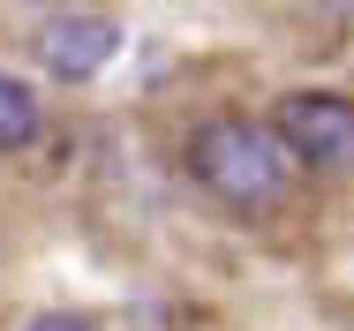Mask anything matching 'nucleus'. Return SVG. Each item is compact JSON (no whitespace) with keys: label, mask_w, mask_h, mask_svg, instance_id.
Listing matches in <instances>:
<instances>
[{"label":"nucleus","mask_w":354,"mask_h":331,"mask_svg":"<svg viewBox=\"0 0 354 331\" xmlns=\"http://www.w3.org/2000/svg\"><path fill=\"white\" fill-rule=\"evenodd\" d=\"M189 173L234 211H272L294 189V158L272 135V121H241V113H218L189 135Z\"/></svg>","instance_id":"nucleus-1"},{"label":"nucleus","mask_w":354,"mask_h":331,"mask_svg":"<svg viewBox=\"0 0 354 331\" xmlns=\"http://www.w3.org/2000/svg\"><path fill=\"white\" fill-rule=\"evenodd\" d=\"M272 135L286 143V158L317 166V173H347L354 166V98L339 91H286Z\"/></svg>","instance_id":"nucleus-2"},{"label":"nucleus","mask_w":354,"mask_h":331,"mask_svg":"<svg viewBox=\"0 0 354 331\" xmlns=\"http://www.w3.org/2000/svg\"><path fill=\"white\" fill-rule=\"evenodd\" d=\"M113 46H121V23H113V15H91V8H75V15H53V23L38 30V61L53 68L61 83H83V75H98V68L113 61Z\"/></svg>","instance_id":"nucleus-3"},{"label":"nucleus","mask_w":354,"mask_h":331,"mask_svg":"<svg viewBox=\"0 0 354 331\" xmlns=\"http://www.w3.org/2000/svg\"><path fill=\"white\" fill-rule=\"evenodd\" d=\"M38 143V98L23 75H0V151H23Z\"/></svg>","instance_id":"nucleus-4"},{"label":"nucleus","mask_w":354,"mask_h":331,"mask_svg":"<svg viewBox=\"0 0 354 331\" xmlns=\"http://www.w3.org/2000/svg\"><path fill=\"white\" fill-rule=\"evenodd\" d=\"M30 331H106L98 316H75V309H46V316H30Z\"/></svg>","instance_id":"nucleus-5"}]
</instances>
